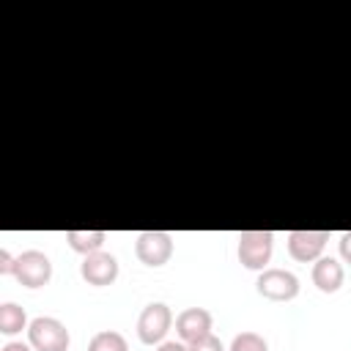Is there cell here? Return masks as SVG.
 <instances>
[{
	"label": "cell",
	"mask_w": 351,
	"mask_h": 351,
	"mask_svg": "<svg viewBox=\"0 0 351 351\" xmlns=\"http://www.w3.org/2000/svg\"><path fill=\"white\" fill-rule=\"evenodd\" d=\"M3 351H30V346H25V343H5Z\"/></svg>",
	"instance_id": "cell-19"
},
{
	"label": "cell",
	"mask_w": 351,
	"mask_h": 351,
	"mask_svg": "<svg viewBox=\"0 0 351 351\" xmlns=\"http://www.w3.org/2000/svg\"><path fill=\"white\" fill-rule=\"evenodd\" d=\"M186 351H225V348H222V340L219 337L206 335V337H200L195 343H186Z\"/></svg>",
	"instance_id": "cell-15"
},
{
	"label": "cell",
	"mask_w": 351,
	"mask_h": 351,
	"mask_svg": "<svg viewBox=\"0 0 351 351\" xmlns=\"http://www.w3.org/2000/svg\"><path fill=\"white\" fill-rule=\"evenodd\" d=\"M66 241L74 252H82V255H90V252H99L101 244L107 241V233L104 230H69L66 233Z\"/></svg>",
	"instance_id": "cell-11"
},
{
	"label": "cell",
	"mask_w": 351,
	"mask_h": 351,
	"mask_svg": "<svg viewBox=\"0 0 351 351\" xmlns=\"http://www.w3.org/2000/svg\"><path fill=\"white\" fill-rule=\"evenodd\" d=\"M173 324V313L167 304L162 302H151L143 307L140 318H137V337L145 343V346H154V343H162L167 329Z\"/></svg>",
	"instance_id": "cell-3"
},
{
	"label": "cell",
	"mask_w": 351,
	"mask_h": 351,
	"mask_svg": "<svg viewBox=\"0 0 351 351\" xmlns=\"http://www.w3.org/2000/svg\"><path fill=\"white\" fill-rule=\"evenodd\" d=\"M80 274H82V280L88 282V285H96V288H104V285H110V282H115V277H118V261H115V255H110V252H90V255H85V261L80 263Z\"/></svg>",
	"instance_id": "cell-8"
},
{
	"label": "cell",
	"mask_w": 351,
	"mask_h": 351,
	"mask_svg": "<svg viewBox=\"0 0 351 351\" xmlns=\"http://www.w3.org/2000/svg\"><path fill=\"white\" fill-rule=\"evenodd\" d=\"M340 255H343L346 263H351V230H346L340 236Z\"/></svg>",
	"instance_id": "cell-17"
},
{
	"label": "cell",
	"mask_w": 351,
	"mask_h": 351,
	"mask_svg": "<svg viewBox=\"0 0 351 351\" xmlns=\"http://www.w3.org/2000/svg\"><path fill=\"white\" fill-rule=\"evenodd\" d=\"M14 263L16 258H11L8 250H0V274H14Z\"/></svg>",
	"instance_id": "cell-16"
},
{
	"label": "cell",
	"mask_w": 351,
	"mask_h": 351,
	"mask_svg": "<svg viewBox=\"0 0 351 351\" xmlns=\"http://www.w3.org/2000/svg\"><path fill=\"white\" fill-rule=\"evenodd\" d=\"M343 277H346L343 263L335 261V258H318V261L313 263V282H315V288L324 291V293H335V291L343 285Z\"/></svg>",
	"instance_id": "cell-10"
},
{
	"label": "cell",
	"mask_w": 351,
	"mask_h": 351,
	"mask_svg": "<svg viewBox=\"0 0 351 351\" xmlns=\"http://www.w3.org/2000/svg\"><path fill=\"white\" fill-rule=\"evenodd\" d=\"M27 340L36 351H66L71 343L69 329L58 318H49V315H38L30 321Z\"/></svg>",
	"instance_id": "cell-1"
},
{
	"label": "cell",
	"mask_w": 351,
	"mask_h": 351,
	"mask_svg": "<svg viewBox=\"0 0 351 351\" xmlns=\"http://www.w3.org/2000/svg\"><path fill=\"white\" fill-rule=\"evenodd\" d=\"M14 277L19 280V285L25 288H41L49 282L52 277V263L44 252L38 250H27L22 255H16V263H14Z\"/></svg>",
	"instance_id": "cell-4"
},
{
	"label": "cell",
	"mask_w": 351,
	"mask_h": 351,
	"mask_svg": "<svg viewBox=\"0 0 351 351\" xmlns=\"http://www.w3.org/2000/svg\"><path fill=\"white\" fill-rule=\"evenodd\" d=\"M255 288L261 296H266L271 302H291L299 293V280H296V274H291L285 269H263Z\"/></svg>",
	"instance_id": "cell-5"
},
{
	"label": "cell",
	"mask_w": 351,
	"mask_h": 351,
	"mask_svg": "<svg viewBox=\"0 0 351 351\" xmlns=\"http://www.w3.org/2000/svg\"><path fill=\"white\" fill-rule=\"evenodd\" d=\"M211 324H214V318L206 307H186L176 318V332L184 343H195V340L211 335Z\"/></svg>",
	"instance_id": "cell-9"
},
{
	"label": "cell",
	"mask_w": 351,
	"mask_h": 351,
	"mask_svg": "<svg viewBox=\"0 0 351 351\" xmlns=\"http://www.w3.org/2000/svg\"><path fill=\"white\" fill-rule=\"evenodd\" d=\"M271 250H274V236L269 230H244V233H239V261L247 269L263 271L266 263L271 261Z\"/></svg>",
	"instance_id": "cell-2"
},
{
	"label": "cell",
	"mask_w": 351,
	"mask_h": 351,
	"mask_svg": "<svg viewBox=\"0 0 351 351\" xmlns=\"http://www.w3.org/2000/svg\"><path fill=\"white\" fill-rule=\"evenodd\" d=\"M156 351H186V346L184 343H176V340H165Z\"/></svg>",
	"instance_id": "cell-18"
},
{
	"label": "cell",
	"mask_w": 351,
	"mask_h": 351,
	"mask_svg": "<svg viewBox=\"0 0 351 351\" xmlns=\"http://www.w3.org/2000/svg\"><path fill=\"white\" fill-rule=\"evenodd\" d=\"M326 241H329L326 230H291L288 233V255L299 263L318 261Z\"/></svg>",
	"instance_id": "cell-7"
},
{
	"label": "cell",
	"mask_w": 351,
	"mask_h": 351,
	"mask_svg": "<svg viewBox=\"0 0 351 351\" xmlns=\"http://www.w3.org/2000/svg\"><path fill=\"white\" fill-rule=\"evenodd\" d=\"M25 326H30V324H27V315H25V307H19V304H14V302L0 304V332H3V335H16V332H22Z\"/></svg>",
	"instance_id": "cell-12"
},
{
	"label": "cell",
	"mask_w": 351,
	"mask_h": 351,
	"mask_svg": "<svg viewBox=\"0 0 351 351\" xmlns=\"http://www.w3.org/2000/svg\"><path fill=\"white\" fill-rule=\"evenodd\" d=\"M88 351H129V343L121 332H112V329H104V332H96L88 343Z\"/></svg>",
	"instance_id": "cell-13"
},
{
	"label": "cell",
	"mask_w": 351,
	"mask_h": 351,
	"mask_svg": "<svg viewBox=\"0 0 351 351\" xmlns=\"http://www.w3.org/2000/svg\"><path fill=\"white\" fill-rule=\"evenodd\" d=\"M230 351H269V346L258 332H241L233 337Z\"/></svg>",
	"instance_id": "cell-14"
},
{
	"label": "cell",
	"mask_w": 351,
	"mask_h": 351,
	"mask_svg": "<svg viewBox=\"0 0 351 351\" xmlns=\"http://www.w3.org/2000/svg\"><path fill=\"white\" fill-rule=\"evenodd\" d=\"M134 252L145 266H165L173 255V236L165 230H145L137 236Z\"/></svg>",
	"instance_id": "cell-6"
}]
</instances>
